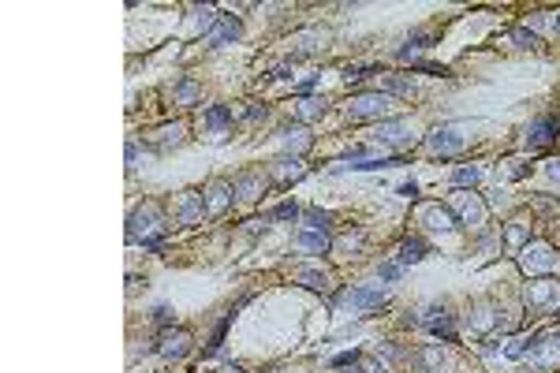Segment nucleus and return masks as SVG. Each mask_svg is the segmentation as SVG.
<instances>
[{"label": "nucleus", "mask_w": 560, "mask_h": 373, "mask_svg": "<svg viewBox=\"0 0 560 373\" xmlns=\"http://www.w3.org/2000/svg\"><path fill=\"white\" fill-rule=\"evenodd\" d=\"M426 149L434 157H456L459 149H463V135H459L456 127H437L434 135L426 138Z\"/></svg>", "instance_id": "0eeeda50"}, {"label": "nucleus", "mask_w": 560, "mask_h": 373, "mask_svg": "<svg viewBox=\"0 0 560 373\" xmlns=\"http://www.w3.org/2000/svg\"><path fill=\"white\" fill-rule=\"evenodd\" d=\"M239 34H243V23H239L236 15H221V19H217V26H213V30H209V34H206V45H209V49L232 45Z\"/></svg>", "instance_id": "ddd939ff"}, {"label": "nucleus", "mask_w": 560, "mask_h": 373, "mask_svg": "<svg viewBox=\"0 0 560 373\" xmlns=\"http://www.w3.org/2000/svg\"><path fill=\"white\" fill-rule=\"evenodd\" d=\"M172 94H176L179 105H195V101H198V83H195V78H179Z\"/></svg>", "instance_id": "bb28decb"}, {"label": "nucleus", "mask_w": 560, "mask_h": 373, "mask_svg": "<svg viewBox=\"0 0 560 373\" xmlns=\"http://www.w3.org/2000/svg\"><path fill=\"white\" fill-rule=\"evenodd\" d=\"M549 176L560 179V160H549Z\"/></svg>", "instance_id": "58836bf2"}, {"label": "nucleus", "mask_w": 560, "mask_h": 373, "mask_svg": "<svg viewBox=\"0 0 560 373\" xmlns=\"http://www.w3.org/2000/svg\"><path fill=\"white\" fill-rule=\"evenodd\" d=\"M404 138H411V124H407V119H381V124L374 127V142L396 146V142H404Z\"/></svg>", "instance_id": "4468645a"}, {"label": "nucleus", "mask_w": 560, "mask_h": 373, "mask_svg": "<svg viewBox=\"0 0 560 373\" xmlns=\"http://www.w3.org/2000/svg\"><path fill=\"white\" fill-rule=\"evenodd\" d=\"M228 124H232V108L228 105H209L206 108V127L209 131H224Z\"/></svg>", "instance_id": "b1692460"}, {"label": "nucleus", "mask_w": 560, "mask_h": 373, "mask_svg": "<svg viewBox=\"0 0 560 373\" xmlns=\"http://www.w3.org/2000/svg\"><path fill=\"white\" fill-rule=\"evenodd\" d=\"M187 351H191V332L187 329H161V336H157V355L161 358H183Z\"/></svg>", "instance_id": "423d86ee"}, {"label": "nucleus", "mask_w": 560, "mask_h": 373, "mask_svg": "<svg viewBox=\"0 0 560 373\" xmlns=\"http://www.w3.org/2000/svg\"><path fill=\"white\" fill-rule=\"evenodd\" d=\"M299 250H306V254H325L329 247H333V239H329V231H314V228H306V231H299Z\"/></svg>", "instance_id": "a211bd4d"}, {"label": "nucleus", "mask_w": 560, "mask_h": 373, "mask_svg": "<svg viewBox=\"0 0 560 373\" xmlns=\"http://www.w3.org/2000/svg\"><path fill=\"white\" fill-rule=\"evenodd\" d=\"M165 228L168 220L157 201H142L131 217H127V243H142L146 250H165Z\"/></svg>", "instance_id": "f257e3e1"}, {"label": "nucleus", "mask_w": 560, "mask_h": 373, "mask_svg": "<svg viewBox=\"0 0 560 373\" xmlns=\"http://www.w3.org/2000/svg\"><path fill=\"white\" fill-rule=\"evenodd\" d=\"M557 30H560V15H557Z\"/></svg>", "instance_id": "ea45409f"}, {"label": "nucleus", "mask_w": 560, "mask_h": 373, "mask_svg": "<svg viewBox=\"0 0 560 373\" xmlns=\"http://www.w3.org/2000/svg\"><path fill=\"white\" fill-rule=\"evenodd\" d=\"M400 194H407V198H415V194H418V187H415V183H404V187H400Z\"/></svg>", "instance_id": "4c0bfd02"}, {"label": "nucleus", "mask_w": 560, "mask_h": 373, "mask_svg": "<svg viewBox=\"0 0 560 373\" xmlns=\"http://www.w3.org/2000/svg\"><path fill=\"white\" fill-rule=\"evenodd\" d=\"M426 258V243L422 239H404L400 243V265H415V261Z\"/></svg>", "instance_id": "5701e85b"}, {"label": "nucleus", "mask_w": 560, "mask_h": 373, "mask_svg": "<svg viewBox=\"0 0 560 373\" xmlns=\"http://www.w3.org/2000/svg\"><path fill=\"white\" fill-rule=\"evenodd\" d=\"M325 116V101L322 97H306L303 105H299V119H318Z\"/></svg>", "instance_id": "7c9ffc66"}, {"label": "nucleus", "mask_w": 560, "mask_h": 373, "mask_svg": "<svg viewBox=\"0 0 560 373\" xmlns=\"http://www.w3.org/2000/svg\"><path fill=\"white\" fill-rule=\"evenodd\" d=\"M299 217V206L295 201H280V206L273 209V220H295Z\"/></svg>", "instance_id": "473e14b6"}, {"label": "nucleus", "mask_w": 560, "mask_h": 373, "mask_svg": "<svg viewBox=\"0 0 560 373\" xmlns=\"http://www.w3.org/2000/svg\"><path fill=\"white\" fill-rule=\"evenodd\" d=\"M344 247H347V250L363 247V231H355V235H352V231H347V235H344Z\"/></svg>", "instance_id": "e433bc0d"}, {"label": "nucleus", "mask_w": 560, "mask_h": 373, "mask_svg": "<svg viewBox=\"0 0 560 373\" xmlns=\"http://www.w3.org/2000/svg\"><path fill=\"white\" fill-rule=\"evenodd\" d=\"M519 265H523V273H549V269H557V250L549 243H527L519 250Z\"/></svg>", "instance_id": "f03ea898"}, {"label": "nucleus", "mask_w": 560, "mask_h": 373, "mask_svg": "<svg viewBox=\"0 0 560 373\" xmlns=\"http://www.w3.org/2000/svg\"><path fill=\"white\" fill-rule=\"evenodd\" d=\"M303 224H306V228H314V231H329V224H333V217H329L325 209L310 206L306 213H303Z\"/></svg>", "instance_id": "a878e982"}, {"label": "nucleus", "mask_w": 560, "mask_h": 373, "mask_svg": "<svg viewBox=\"0 0 560 373\" xmlns=\"http://www.w3.org/2000/svg\"><path fill=\"white\" fill-rule=\"evenodd\" d=\"M445 362V347L441 344H422L415 351V370L418 373H437Z\"/></svg>", "instance_id": "f3484780"}, {"label": "nucleus", "mask_w": 560, "mask_h": 373, "mask_svg": "<svg viewBox=\"0 0 560 373\" xmlns=\"http://www.w3.org/2000/svg\"><path fill=\"white\" fill-rule=\"evenodd\" d=\"M478 176H482V172H478V165H459L456 172H452V187L456 190H467V187L478 183Z\"/></svg>", "instance_id": "393cba45"}, {"label": "nucleus", "mask_w": 560, "mask_h": 373, "mask_svg": "<svg viewBox=\"0 0 560 373\" xmlns=\"http://www.w3.org/2000/svg\"><path fill=\"white\" fill-rule=\"evenodd\" d=\"M400 269H404L400 261H385V265H381V280H396V276H400Z\"/></svg>", "instance_id": "72a5a7b5"}, {"label": "nucleus", "mask_w": 560, "mask_h": 373, "mask_svg": "<svg viewBox=\"0 0 560 373\" xmlns=\"http://www.w3.org/2000/svg\"><path fill=\"white\" fill-rule=\"evenodd\" d=\"M388 108V94L385 90H370V94H355L347 101V116L352 119H377Z\"/></svg>", "instance_id": "7ed1b4c3"}, {"label": "nucleus", "mask_w": 560, "mask_h": 373, "mask_svg": "<svg viewBox=\"0 0 560 373\" xmlns=\"http://www.w3.org/2000/svg\"><path fill=\"white\" fill-rule=\"evenodd\" d=\"M172 213L179 224H198L206 213V198L198 194V190H183V194L176 198V206H172Z\"/></svg>", "instance_id": "9d476101"}, {"label": "nucleus", "mask_w": 560, "mask_h": 373, "mask_svg": "<svg viewBox=\"0 0 560 373\" xmlns=\"http://www.w3.org/2000/svg\"><path fill=\"white\" fill-rule=\"evenodd\" d=\"M295 280H299L303 288H310V291H329V288H333L322 269H295Z\"/></svg>", "instance_id": "6ab92c4d"}, {"label": "nucleus", "mask_w": 560, "mask_h": 373, "mask_svg": "<svg viewBox=\"0 0 560 373\" xmlns=\"http://www.w3.org/2000/svg\"><path fill=\"white\" fill-rule=\"evenodd\" d=\"M265 183L269 179L258 172V168H243V172H236V179H232V190L243 201H254L258 194H265Z\"/></svg>", "instance_id": "f8f14e48"}, {"label": "nucleus", "mask_w": 560, "mask_h": 373, "mask_svg": "<svg viewBox=\"0 0 560 373\" xmlns=\"http://www.w3.org/2000/svg\"><path fill=\"white\" fill-rule=\"evenodd\" d=\"M504 239H508V247H512V250H523L527 243H531V224H527V220H512L508 231H504Z\"/></svg>", "instance_id": "aec40b11"}, {"label": "nucleus", "mask_w": 560, "mask_h": 373, "mask_svg": "<svg viewBox=\"0 0 560 373\" xmlns=\"http://www.w3.org/2000/svg\"><path fill=\"white\" fill-rule=\"evenodd\" d=\"M280 138H284V146H292V149H295V157H299V154H303V149L310 146V135L303 131V124L284 127V131H280Z\"/></svg>", "instance_id": "4be33fe9"}, {"label": "nucleus", "mask_w": 560, "mask_h": 373, "mask_svg": "<svg viewBox=\"0 0 560 373\" xmlns=\"http://www.w3.org/2000/svg\"><path fill=\"white\" fill-rule=\"evenodd\" d=\"M183 138H187V119H176V124H165V127L149 131V146L161 149V154H168V149H176V146H183Z\"/></svg>", "instance_id": "9b49d317"}, {"label": "nucleus", "mask_w": 560, "mask_h": 373, "mask_svg": "<svg viewBox=\"0 0 560 373\" xmlns=\"http://www.w3.org/2000/svg\"><path fill=\"white\" fill-rule=\"evenodd\" d=\"M418 220H422L429 231H452L456 228V213L448 206H441V201H422V206H418Z\"/></svg>", "instance_id": "6e6552de"}, {"label": "nucleus", "mask_w": 560, "mask_h": 373, "mask_svg": "<svg viewBox=\"0 0 560 373\" xmlns=\"http://www.w3.org/2000/svg\"><path fill=\"white\" fill-rule=\"evenodd\" d=\"M232 183H224V179H209L206 190H202V198H206V213L209 217H221L228 206H232Z\"/></svg>", "instance_id": "1a4fd4ad"}, {"label": "nucleus", "mask_w": 560, "mask_h": 373, "mask_svg": "<svg viewBox=\"0 0 560 373\" xmlns=\"http://www.w3.org/2000/svg\"><path fill=\"white\" fill-rule=\"evenodd\" d=\"M560 138V113H549V116H538L531 127H527V146L531 149H545Z\"/></svg>", "instance_id": "20e7f679"}, {"label": "nucleus", "mask_w": 560, "mask_h": 373, "mask_svg": "<svg viewBox=\"0 0 560 373\" xmlns=\"http://www.w3.org/2000/svg\"><path fill=\"white\" fill-rule=\"evenodd\" d=\"M448 209H456L459 217H463V224H486V201L471 194V190H456L452 201H448Z\"/></svg>", "instance_id": "39448f33"}, {"label": "nucleus", "mask_w": 560, "mask_h": 373, "mask_svg": "<svg viewBox=\"0 0 560 373\" xmlns=\"http://www.w3.org/2000/svg\"><path fill=\"white\" fill-rule=\"evenodd\" d=\"M429 332H434V336H441V340H456V317L452 314H441L434 325H429Z\"/></svg>", "instance_id": "cd10ccee"}, {"label": "nucleus", "mask_w": 560, "mask_h": 373, "mask_svg": "<svg viewBox=\"0 0 560 373\" xmlns=\"http://www.w3.org/2000/svg\"><path fill=\"white\" fill-rule=\"evenodd\" d=\"M344 302L366 314V310H377L385 302V291L381 288H352V291H344Z\"/></svg>", "instance_id": "2eb2a0df"}, {"label": "nucleus", "mask_w": 560, "mask_h": 373, "mask_svg": "<svg viewBox=\"0 0 560 373\" xmlns=\"http://www.w3.org/2000/svg\"><path fill=\"white\" fill-rule=\"evenodd\" d=\"M154 321H157V325H168V321H172V310H168V306H157L154 310Z\"/></svg>", "instance_id": "c9c22d12"}, {"label": "nucleus", "mask_w": 560, "mask_h": 373, "mask_svg": "<svg viewBox=\"0 0 560 373\" xmlns=\"http://www.w3.org/2000/svg\"><path fill=\"white\" fill-rule=\"evenodd\" d=\"M385 94L388 97H407V94H411V78H407V75H388L385 78Z\"/></svg>", "instance_id": "c85d7f7f"}, {"label": "nucleus", "mask_w": 560, "mask_h": 373, "mask_svg": "<svg viewBox=\"0 0 560 373\" xmlns=\"http://www.w3.org/2000/svg\"><path fill=\"white\" fill-rule=\"evenodd\" d=\"M228 321H232V314H228V317L221 321V325L213 329V336H209V344H206V358H209V355H217V351H221V344H224V329H228Z\"/></svg>", "instance_id": "2f4dec72"}, {"label": "nucleus", "mask_w": 560, "mask_h": 373, "mask_svg": "<svg viewBox=\"0 0 560 373\" xmlns=\"http://www.w3.org/2000/svg\"><path fill=\"white\" fill-rule=\"evenodd\" d=\"M127 168H131V172L138 168V142H135V138L127 142Z\"/></svg>", "instance_id": "f704fd0d"}, {"label": "nucleus", "mask_w": 560, "mask_h": 373, "mask_svg": "<svg viewBox=\"0 0 560 373\" xmlns=\"http://www.w3.org/2000/svg\"><path fill=\"white\" fill-rule=\"evenodd\" d=\"M553 295H557V288L549 284V280H538V284L527 288V302H531V306H549Z\"/></svg>", "instance_id": "412c9836"}, {"label": "nucleus", "mask_w": 560, "mask_h": 373, "mask_svg": "<svg viewBox=\"0 0 560 373\" xmlns=\"http://www.w3.org/2000/svg\"><path fill=\"white\" fill-rule=\"evenodd\" d=\"M508 42H516L519 49H538V45H542V42H538V38L531 34V30H523V26H516V30H508Z\"/></svg>", "instance_id": "c756f323"}, {"label": "nucleus", "mask_w": 560, "mask_h": 373, "mask_svg": "<svg viewBox=\"0 0 560 373\" xmlns=\"http://www.w3.org/2000/svg\"><path fill=\"white\" fill-rule=\"evenodd\" d=\"M306 176V165L299 160L295 154L292 157H280V160H273V179L280 187H288V183H295V179H303Z\"/></svg>", "instance_id": "dca6fc26"}]
</instances>
